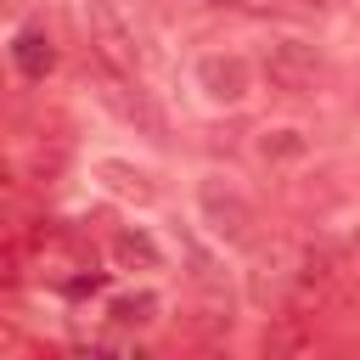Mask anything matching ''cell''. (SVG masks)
Wrapping results in <instances>:
<instances>
[{
	"label": "cell",
	"mask_w": 360,
	"mask_h": 360,
	"mask_svg": "<svg viewBox=\"0 0 360 360\" xmlns=\"http://www.w3.org/2000/svg\"><path fill=\"white\" fill-rule=\"evenodd\" d=\"M259 152H264L270 163H287V158H304L309 141H304L298 129H264V135H259Z\"/></svg>",
	"instance_id": "cell-11"
},
{
	"label": "cell",
	"mask_w": 360,
	"mask_h": 360,
	"mask_svg": "<svg viewBox=\"0 0 360 360\" xmlns=\"http://www.w3.org/2000/svg\"><path fill=\"white\" fill-rule=\"evenodd\" d=\"M84 28H90L96 62H107V68H118V73L135 79V68H141V39H135V28L118 17V6H112V0H84Z\"/></svg>",
	"instance_id": "cell-2"
},
{
	"label": "cell",
	"mask_w": 360,
	"mask_h": 360,
	"mask_svg": "<svg viewBox=\"0 0 360 360\" xmlns=\"http://www.w3.org/2000/svg\"><path fill=\"white\" fill-rule=\"evenodd\" d=\"M96 180H101L112 197H129V202H152V197H158L152 174L135 169V163H118V158H101V163H96Z\"/></svg>",
	"instance_id": "cell-7"
},
{
	"label": "cell",
	"mask_w": 360,
	"mask_h": 360,
	"mask_svg": "<svg viewBox=\"0 0 360 360\" xmlns=\"http://www.w3.org/2000/svg\"><path fill=\"white\" fill-rule=\"evenodd\" d=\"M135 343H124V338H79V354H129Z\"/></svg>",
	"instance_id": "cell-12"
},
{
	"label": "cell",
	"mask_w": 360,
	"mask_h": 360,
	"mask_svg": "<svg viewBox=\"0 0 360 360\" xmlns=\"http://www.w3.org/2000/svg\"><path fill=\"white\" fill-rule=\"evenodd\" d=\"M11 62H17L22 79H45V73L56 68V45H51L39 28H22V34L11 39Z\"/></svg>",
	"instance_id": "cell-8"
},
{
	"label": "cell",
	"mask_w": 360,
	"mask_h": 360,
	"mask_svg": "<svg viewBox=\"0 0 360 360\" xmlns=\"http://www.w3.org/2000/svg\"><path fill=\"white\" fill-rule=\"evenodd\" d=\"M112 264H124V270H158V242L146 231H118L112 236Z\"/></svg>",
	"instance_id": "cell-9"
},
{
	"label": "cell",
	"mask_w": 360,
	"mask_h": 360,
	"mask_svg": "<svg viewBox=\"0 0 360 360\" xmlns=\"http://www.w3.org/2000/svg\"><path fill=\"white\" fill-rule=\"evenodd\" d=\"M107 321L112 326H152L158 321V292H124V298H112Z\"/></svg>",
	"instance_id": "cell-10"
},
{
	"label": "cell",
	"mask_w": 360,
	"mask_h": 360,
	"mask_svg": "<svg viewBox=\"0 0 360 360\" xmlns=\"http://www.w3.org/2000/svg\"><path fill=\"white\" fill-rule=\"evenodd\" d=\"M354 242H360V231H354Z\"/></svg>",
	"instance_id": "cell-14"
},
{
	"label": "cell",
	"mask_w": 360,
	"mask_h": 360,
	"mask_svg": "<svg viewBox=\"0 0 360 360\" xmlns=\"http://www.w3.org/2000/svg\"><path fill=\"white\" fill-rule=\"evenodd\" d=\"M298 264H304V242L276 236L270 248L253 253V292L259 298H287L298 287Z\"/></svg>",
	"instance_id": "cell-6"
},
{
	"label": "cell",
	"mask_w": 360,
	"mask_h": 360,
	"mask_svg": "<svg viewBox=\"0 0 360 360\" xmlns=\"http://www.w3.org/2000/svg\"><path fill=\"white\" fill-rule=\"evenodd\" d=\"M90 79H96V96H101L124 124H135V129H146V135H163V129H169V124H163V112H158V101H152L141 84H129V73H118V68L96 62V68H90Z\"/></svg>",
	"instance_id": "cell-4"
},
{
	"label": "cell",
	"mask_w": 360,
	"mask_h": 360,
	"mask_svg": "<svg viewBox=\"0 0 360 360\" xmlns=\"http://www.w3.org/2000/svg\"><path fill=\"white\" fill-rule=\"evenodd\" d=\"M197 208H202V219H208V231H214L219 242H253L259 214H253V202H248L236 186H225L219 174H208V180L197 186Z\"/></svg>",
	"instance_id": "cell-3"
},
{
	"label": "cell",
	"mask_w": 360,
	"mask_h": 360,
	"mask_svg": "<svg viewBox=\"0 0 360 360\" xmlns=\"http://www.w3.org/2000/svg\"><path fill=\"white\" fill-rule=\"evenodd\" d=\"M197 90H202L208 101H219V107H236V101L253 90L248 56H236V51H208V56L197 62Z\"/></svg>",
	"instance_id": "cell-5"
},
{
	"label": "cell",
	"mask_w": 360,
	"mask_h": 360,
	"mask_svg": "<svg viewBox=\"0 0 360 360\" xmlns=\"http://www.w3.org/2000/svg\"><path fill=\"white\" fill-rule=\"evenodd\" d=\"M0 349H17V332H11L6 321H0Z\"/></svg>",
	"instance_id": "cell-13"
},
{
	"label": "cell",
	"mask_w": 360,
	"mask_h": 360,
	"mask_svg": "<svg viewBox=\"0 0 360 360\" xmlns=\"http://www.w3.org/2000/svg\"><path fill=\"white\" fill-rule=\"evenodd\" d=\"M259 73H264V79H270V90H281V96H309V90L326 79V62H321V51H315V45L276 39V45H264Z\"/></svg>",
	"instance_id": "cell-1"
}]
</instances>
